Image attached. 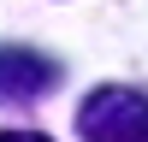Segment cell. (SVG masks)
<instances>
[{
    "label": "cell",
    "mask_w": 148,
    "mask_h": 142,
    "mask_svg": "<svg viewBox=\"0 0 148 142\" xmlns=\"http://www.w3.org/2000/svg\"><path fill=\"white\" fill-rule=\"evenodd\" d=\"M47 89H59V65L36 47H0V101H42Z\"/></svg>",
    "instance_id": "obj_2"
},
{
    "label": "cell",
    "mask_w": 148,
    "mask_h": 142,
    "mask_svg": "<svg viewBox=\"0 0 148 142\" xmlns=\"http://www.w3.org/2000/svg\"><path fill=\"white\" fill-rule=\"evenodd\" d=\"M0 142H47V136H36V130H6Z\"/></svg>",
    "instance_id": "obj_3"
},
{
    "label": "cell",
    "mask_w": 148,
    "mask_h": 142,
    "mask_svg": "<svg viewBox=\"0 0 148 142\" xmlns=\"http://www.w3.org/2000/svg\"><path fill=\"white\" fill-rule=\"evenodd\" d=\"M83 142H148V95L136 89H95L77 113Z\"/></svg>",
    "instance_id": "obj_1"
}]
</instances>
